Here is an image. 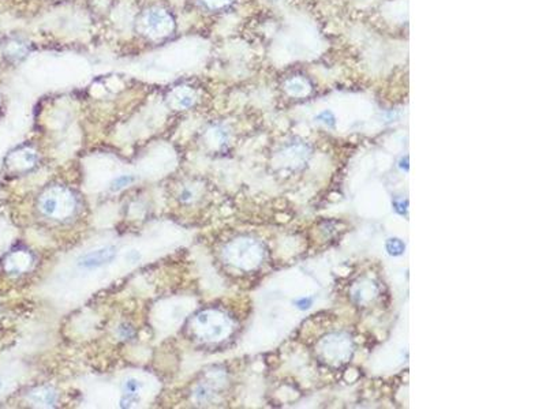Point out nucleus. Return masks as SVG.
<instances>
[{"instance_id":"obj_1","label":"nucleus","mask_w":546,"mask_h":409,"mask_svg":"<svg viewBox=\"0 0 546 409\" xmlns=\"http://www.w3.org/2000/svg\"><path fill=\"white\" fill-rule=\"evenodd\" d=\"M195 330L205 340H218L227 334L228 323L218 312L204 311L195 318Z\"/></svg>"},{"instance_id":"obj_2","label":"nucleus","mask_w":546,"mask_h":409,"mask_svg":"<svg viewBox=\"0 0 546 409\" xmlns=\"http://www.w3.org/2000/svg\"><path fill=\"white\" fill-rule=\"evenodd\" d=\"M74 206L73 197L63 190H53L41 199L40 207L44 214L49 217H60L69 214Z\"/></svg>"},{"instance_id":"obj_3","label":"nucleus","mask_w":546,"mask_h":409,"mask_svg":"<svg viewBox=\"0 0 546 409\" xmlns=\"http://www.w3.org/2000/svg\"><path fill=\"white\" fill-rule=\"evenodd\" d=\"M116 255H118V248L115 245H103L96 250L86 252L85 255L79 258L78 266L85 270L99 269L106 265H109L116 258Z\"/></svg>"},{"instance_id":"obj_4","label":"nucleus","mask_w":546,"mask_h":409,"mask_svg":"<svg viewBox=\"0 0 546 409\" xmlns=\"http://www.w3.org/2000/svg\"><path fill=\"white\" fill-rule=\"evenodd\" d=\"M144 24L146 26L147 32L154 37L168 34V32L172 29L171 17L161 10H153V11L147 12Z\"/></svg>"},{"instance_id":"obj_5","label":"nucleus","mask_w":546,"mask_h":409,"mask_svg":"<svg viewBox=\"0 0 546 409\" xmlns=\"http://www.w3.org/2000/svg\"><path fill=\"white\" fill-rule=\"evenodd\" d=\"M30 258L26 252H14L10 257L7 258L6 261V269L10 270V272H14V273H19L25 270L28 266H29Z\"/></svg>"},{"instance_id":"obj_6","label":"nucleus","mask_w":546,"mask_h":409,"mask_svg":"<svg viewBox=\"0 0 546 409\" xmlns=\"http://www.w3.org/2000/svg\"><path fill=\"white\" fill-rule=\"evenodd\" d=\"M30 401H33L37 405H44V407H52L56 401V393L48 389V387H41L37 389L35 392L30 393Z\"/></svg>"},{"instance_id":"obj_7","label":"nucleus","mask_w":546,"mask_h":409,"mask_svg":"<svg viewBox=\"0 0 546 409\" xmlns=\"http://www.w3.org/2000/svg\"><path fill=\"white\" fill-rule=\"evenodd\" d=\"M133 181H134V176L133 175H120L111 181L109 190H111L112 193H118L120 190H123L127 186H130Z\"/></svg>"},{"instance_id":"obj_8","label":"nucleus","mask_w":546,"mask_h":409,"mask_svg":"<svg viewBox=\"0 0 546 409\" xmlns=\"http://www.w3.org/2000/svg\"><path fill=\"white\" fill-rule=\"evenodd\" d=\"M140 403H141V397L138 396V393H123V396L120 398L122 408H134Z\"/></svg>"},{"instance_id":"obj_9","label":"nucleus","mask_w":546,"mask_h":409,"mask_svg":"<svg viewBox=\"0 0 546 409\" xmlns=\"http://www.w3.org/2000/svg\"><path fill=\"white\" fill-rule=\"evenodd\" d=\"M18 156H19V161L17 160V163H19L18 165H21V167L28 168V167H32L36 163V156L33 152L25 150V152H19Z\"/></svg>"},{"instance_id":"obj_10","label":"nucleus","mask_w":546,"mask_h":409,"mask_svg":"<svg viewBox=\"0 0 546 409\" xmlns=\"http://www.w3.org/2000/svg\"><path fill=\"white\" fill-rule=\"evenodd\" d=\"M142 389V383L137 378H129L124 380L123 393H140Z\"/></svg>"},{"instance_id":"obj_11","label":"nucleus","mask_w":546,"mask_h":409,"mask_svg":"<svg viewBox=\"0 0 546 409\" xmlns=\"http://www.w3.org/2000/svg\"><path fill=\"white\" fill-rule=\"evenodd\" d=\"M212 397V392H211V389L208 387V385H201L197 387V390H195V398L198 400V401H201V403H206L209 398Z\"/></svg>"},{"instance_id":"obj_12","label":"nucleus","mask_w":546,"mask_h":409,"mask_svg":"<svg viewBox=\"0 0 546 409\" xmlns=\"http://www.w3.org/2000/svg\"><path fill=\"white\" fill-rule=\"evenodd\" d=\"M124 259H126V262L134 265V263L141 261V252L138 251V250H134V248L129 250V251L126 252V255H124Z\"/></svg>"},{"instance_id":"obj_13","label":"nucleus","mask_w":546,"mask_h":409,"mask_svg":"<svg viewBox=\"0 0 546 409\" xmlns=\"http://www.w3.org/2000/svg\"><path fill=\"white\" fill-rule=\"evenodd\" d=\"M202 1L209 8H218V7H223L227 3V0H202Z\"/></svg>"},{"instance_id":"obj_14","label":"nucleus","mask_w":546,"mask_h":409,"mask_svg":"<svg viewBox=\"0 0 546 409\" xmlns=\"http://www.w3.org/2000/svg\"><path fill=\"white\" fill-rule=\"evenodd\" d=\"M191 199H193V193L188 188H183L182 193H181V201L182 202H188Z\"/></svg>"},{"instance_id":"obj_15","label":"nucleus","mask_w":546,"mask_h":409,"mask_svg":"<svg viewBox=\"0 0 546 409\" xmlns=\"http://www.w3.org/2000/svg\"><path fill=\"white\" fill-rule=\"evenodd\" d=\"M310 303H311V300H306V299H303L302 302L298 303V306H299L300 308H309V307H310Z\"/></svg>"},{"instance_id":"obj_16","label":"nucleus","mask_w":546,"mask_h":409,"mask_svg":"<svg viewBox=\"0 0 546 409\" xmlns=\"http://www.w3.org/2000/svg\"><path fill=\"white\" fill-rule=\"evenodd\" d=\"M3 387V382H1V379H0V389Z\"/></svg>"}]
</instances>
